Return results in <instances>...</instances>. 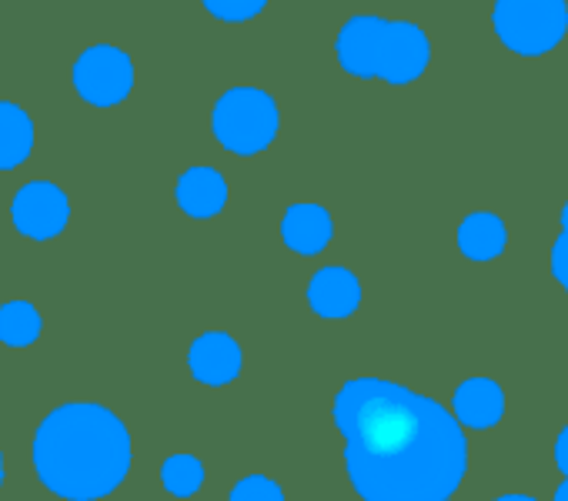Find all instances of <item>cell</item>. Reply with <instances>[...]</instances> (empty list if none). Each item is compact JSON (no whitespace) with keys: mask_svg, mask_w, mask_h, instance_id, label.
Here are the masks:
<instances>
[{"mask_svg":"<svg viewBox=\"0 0 568 501\" xmlns=\"http://www.w3.org/2000/svg\"><path fill=\"white\" fill-rule=\"evenodd\" d=\"M345 464L365 501H448L465 478L458 418L395 381L358 378L335 398Z\"/></svg>","mask_w":568,"mask_h":501,"instance_id":"1","label":"cell"},{"mask_svg":"<svg viewBox=\"0 0 568 501\" xmlns=\"http://www.w3.org/2000/svg\"><path fill=\"white\" fill-rule=\"evenodd\" d=\"M38 478L68 501H98L131 471V434L104 405L54 408L34 434Z\"/></svg>","mask_w":568,"mask_h":501,"instance_id":"2","label":"cell"},{"mask_svg":"<svg viewBox=\"0 0 568 501\" xmlns=\"http://www.w3.org/2000/svg\"><path fill=\"white\" fill-rule=\"evenodd\" d=\"M211 131L217 144L231 154L251 157L274 144L281 131L277 104L261 88H231L217 98L211 114Z\"/></svg>","mask_w":568,"mask_h":501,"instance_id":"3","label":"cell"},{"mask_svg":"<svg viewBox=\"0 0 568 501\" xmlns=\"http://www.w3.org/2000/svg\"><path fill=\"white\" fill-rule=\"evenodd\" d=\"M491 28L508 51L541 58L568 34V0H495Z\"/></svg>","mask_w":568,"mask_h":501,"instance_id":"4","label":"cell"},{"mask_svg":"<svg viewBox=\"0 0 568 501\" xmlns=\"http://www.w3.org/2000/svg\"><path fill=\"white\" fill-rule=\"evenodd\" d=\"M74 91L94 108L121 104L134 88V64L114 44H94L74 61Z\"/></svg>","mask_w":568,"mask_h":501,"instance_id":"5","label":"cell"},{"mask_svg":"<svg viewBox=\"0 0 568 501\" xmlns=\"http://www.w3.org/2000/svg\"><path fill=\"white\" fill-rule=\"evenodd\" d=\"M11 221L21 234L34 241H51L71 221L68 194L54 181H28L11 201Z\"/></svg>","mask_w":568,"mask_h":501,"instance_id":"6","label":"cell"},{"mask_svg":"<svg viewBox=\"0 0 568 501\" xmlns=\"http://www.w3.org/2000/svg\"><path fill=\"white\" fill-rule=\"evenodd\" d=\"M428 61H432V44L425 31L415 21H388L382 61H378V81L392 88L415 84L428 71Z\"/></svg>","mask_w":568,"mask_h":501,"instance_id":"7","label":"cell"},{"mask_svg":"<svg viewBox=\"0 0 568 501\" xmlns=\"http://www.w3.org/2000/svg\"><path fill=\"white\" fill-rule=\"evenodd\" d=\"M385 28L388 18L375 14H358L352 18L335 41L338 64L362 81H378V61H382V44H385Z\"/></svg>","mask_w":568,"mask_h":501,"instance_id":"8","label":"cell"},{"mask_svg":"<svg viewBox=\"0 0 568 501\" xmlns=\"http://www.w3.org/2000/svg\"><path fill=\"white\" fill-rule=\"evenodd\" d=\"M281 237L292 250H298V255H318L335 237V221L328 207L322 204H312V201L292 204L281 217Z\"/></svg>","mask_w":568,"mask_h":501,"instance_id":"9","label":"cell"},{"mask_svg":"<svg viewBox=\"0 0 568 501\" xmlns=\"http://www.w3.org/2000/svg\"><path fill=\"white\" fill-rule=\"evenodd\" d=\"M174 197H178V207L187 217L207 221V217H217L224 211V204H227V181L214 167H187L178 177Z\"/></svg>","mask_w":568,"mask_h":501,"instance_id":"10","label":"cell"},{"mask_svg":"<svg viewBox=\"0 0 568 501\" xmlns=\"http://www.w3.org/2000/svg\"><path fill=\"white\" fill-rule=\"evenodd\" d=\"M187 365H191L197 381H204V385H227L241 371V348H237V341L231 335L207 331V335H201L191 345Z\"/></svg>","mask_w":568,"mask_h":501,"instance_id":"11","label":"cell"},{"mask_svg":"<svg viewBox=\"0 0 568 501\" xmlns=\"http://www.w3.org/2000/svg\"><path fill=\"white\" fill-rule=\"evenodd\" d=\"M308 305L322 318H348L362 305V285L348 268H322L308 285Z\"/></svg>","mask_w":568,"mask_h":501,"instance_id":"12","label":"cell"},{"mask_svg":"<svg viewBox=\"0 0 568 501\" xmlns=\"http://www.w3.org/2000/svg\"><path fill=\"white\" fill-rule=\"evenodd\" d=\"M505 241H508V231H505L501 217L491 211H475L458 227V247H462V255L471 262L498 258L505 250Z\"/></svg>","mask_w":568,"mask_h":501,"instance_id":"13","label":"cell"},{"mask_svg":"<svg viewBox=\"0 0 568 501\" xmlns=\"http://www.w3.org/2000/svg\"><path fill=\"white\" fill-rule=\"evenodd\" d=\"M505 411V395L495 381L488 378H471L455 391V415L458 421L471 428H488L501 418Z\"/></svg>","mask_w":568,"mask_h":501,"instance_id":"14","label":"cell"},{"mask_svg":"<svg viewBox=\"0 0 568 501\" xmlns=\"http://www.w3.org/2000/svg\"><path fill=\"white\" fill-rule=\"evenodd\" d=\"M34 151V121L21 104L0 101V171L24 164Z\"/></svg>","mask_w":568,"mask_h":501,"instance_id":"15","label":"cell"},{"mask_svg":"<svg viewBox=\"0 0 568 501\" xmlns=\"http://www.w3.org/2000/svg\"><path fill=\"white\" fill-rule=\"evenodd\" d=\"M41 335V315L31 301L0 305V341L11 348H28Z\"/></svg>","mask_w":568,"mask_h":501,"instance_id":"16","label":"cell"},{"mask_svg":"<svg viewBox=\"0 0 568 501\" xmlns=\"http://www.w3.org/2000/svg\"><path fill=\"white\" fill-rule=\"evenodd\" d=\"M161 481H164V488H168L171 494L187 498V494H194V491L201 488V481H204V468H201V461H197L194 454H174V458H168V461H164V468H161Z\"/></svg>","mask_w":568,"mask_h":501,"instance_id":"17","label":"cell"},{"mask_svg":"<svg viewBox=\"0 0 568 501\" xmlns=\"http://www.w3.org/2000/svg\"><path fill=\"white\" fill-rule=\"evenodd\" d=\"M204 11L214 14L217 21H227V24H241V21H251L257 18L267 0H201Z\"/></svg>","mask_w":568,"mask_h":501,"instance_id":"18","label":"cell"},{"mask_svg":"<svg viewBox=\"0 0 568 501\" xmlns=\"http://www.w3.org/2000/svg\"><path fill=\"white\" fill-rule=\"evenodd\" d=\"M231 501H284V494H281V488L271 478L251 474V478H244V481L234 484Z\"/></svg>","mask_w":568,"mask_h":501,"instance_id":"19","label":"cell"},{"mask_svg":"<svg viewBox=\"0 0 568 501\" xmlns=\"http://www.w3.org/2000/svg\"><path fill=\"white\" fill-rule=\"evenodd\" d=\"M551 275L561 288H568V231H561L551 247Z\"/></svg>","mask_w":568,"mask_h":501,"instance_id":"20","label":"cell"},{"mask_svg":"<svg viewBox=\"0 0 568 501\" xmlns=\"http://www.w3.org/2000/svg\"><path fill=\"white\" fill-rule=\"evenodd\" d=\"M555 458H558V468L568 474V428L561 431V438H558V448H555Z\"/></svg>","mask_w":568,"mask_h":501,"instance_id":"21","label":"cell"},{"mask_svg":"<svg viewBox=\"0 0 568 501\" xmlns=\"http://www.w3.org/2000/svg\"><path fill=\"white\" fill-rule=\"evenodd\" d=\"M555 501H568V481H565V484L558 488V494H555Z\"/></svg>","mask_w":568,"mask_h":501,"instance_id":"22","label":"cell"},{"mask_svg":"<svg viewBox=\"0 0 568 501\" xmlns=\"http://www.w3.org/2000/svg\"><path fill=\"white\" fill-rule=\"evenodd\" d=\"M498 501H535V498H525V494H505V498H498Z\"/></svg>","mask_w":568,"mask_h":501,"instance_id":"23","label":"cell"},{"mask_svg":"<svg viewBox=\"0 0 568 501\" xmlns=\"http://www.w3.org/2000/svg\"><path fill=\"white\" fill-rule=\"evenodd\" d=\"M558 221H561V231H568V204L561 207V217Z\"/></svg>","mask_w":568,"mask_h":501,"instance_id":"24","label":"cell"},{"mask_svg":"<svg viewBox=\"0 0 568 501\" xmlns=\"http://www.w3.org/2000/svg\"><path fill=\"white\" fill-rule=\"evenodd\" d=\"M0 484H4V454H0Z\"/></svg>","mask_w":568,"mask_h":501,"instance_id":"25","label":"cell"}]
</instances>
